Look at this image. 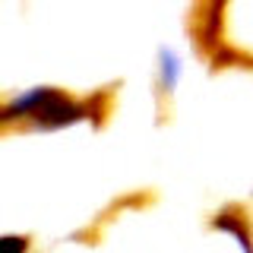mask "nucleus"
Listing matches in <instances>:
<instances>
[{
	"instance_id": "obj_1",
	"label": "nucleus",
	"mask_w": 253,
	"mask_h": 253,
	"mask_svg": "<svg viewBox=\"0 0 253 253\" xmlns=\"http://www.w3.org/2000/svg\"><path fill=\"white\" fill-rule=\"evenodd\" d=\"M218 228H221V231H234L237 237H241V244L250 250V237H247V231H244V225H241V221H234V218L221 215V218H218Z\"/></svg>"
},
{
	"instance_id": "obj_2",
	"label": "nucleus",
	"mask_w": 253,
	"mask_h": 253,
	"mask_svg": "<svg viewBox=\"0 0 253 253\" xmlns=\"http://www.w3.org/2000/svg\"><path fill=\"white\" fill-rule=\"evenodd\" d=\"M29 241L26 237H0V253H26Z\"/></svg>"
}]
</instances>
